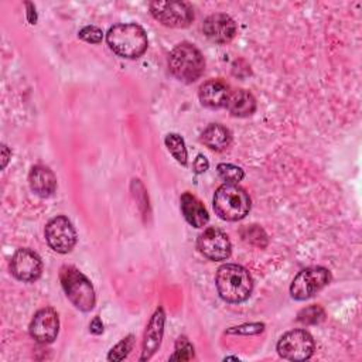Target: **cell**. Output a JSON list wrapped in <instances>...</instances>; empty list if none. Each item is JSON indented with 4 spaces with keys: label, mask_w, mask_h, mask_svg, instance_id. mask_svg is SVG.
<instances>
[{
    "label": "cell",
    "mask_w": 362,
    "mask_h": 362,
    "mask_svg": "<svg viewBox=\"0 0 362 362\" xmlns=\"http://www.w3.org/2000/svg\"><path fill=\"white\" fill-rule=\"evenodd\" d=\"M106 41L110 49L123 58H139L147 49V34L144 28L136 23L116 24L109 28Z\"/></svg>",
    "instance_id": "cell-2"
},
{
    "label": "cell",
    "mask_w": 362,
    "mask_h": 362,
    "mask_svg": "<svg viewBox=\"0 0 362 362\" xmlns=\"http://www.w3.org/2000/svg\"><path fill=\"white\" fill-rule=\"evenodd\" d=\"M214 209L225 221H239L247 215L250 198L238 184L225 182L215 191Z\"/></svg>",
    "instance_id": "cell-4"
},
{
    "label": "cell",
    "mask_w": 362,
    "mask_h": 362,
    "mask_svg": "<svg viewBox=\"0 0 362 362\" xmlns=\"http://www.w3.org/2000/svg\"><path fill=\"white\" fill-rule=\"evenodd\" d=\"M192 358H194L192 344L185 337H180L175 342V351L170 359L171 361H189Z\"/></svg>",
    "instance_id": "cell-23"
},
{
    "label": "cell",
    "mask_w": 362,
    "mask_h": 362,
    "mask_svg": "<svg viewBox=\"0 0 362 362\" xmlns=\"http://www.w3.org/2000/svg\"><path fill=\"white\" fill-rule=\"evenodd\" d=\"M202 31L208 40L218 44L229 42L236 34V24L225 13H215L204 20Z\"/></svg>",
    "instance_id": "cell-13"
},
{
    "label": "cell",
    "mask_w": 362,
    "mask_h": 362,
    "mask_svg": "<svg viewBox=\"0 0 362 362\" xmlns=\"http://www.w3.org/2000/svg\"><path fill=\"white\" fill-rule=\"evenodd\" d=\"M325 317L324 310L320 305H310L298 313V321L304 324H317Z\"/></svg>",
    "instance_id": "cell-24"
},
{
    "label": "cell",
    "mask_w": 362,
    "mask_h": 362,
    "mask_svg": "<svg viewBox=\"0 0 362 362\" xmlns=\"http://www.w3.org/2000/svg\"><path fill=\"white\" fill-rule=\"evenodd\" d=\"M13 276L20 281H34L41 276L42 262L40 256L30 249H18L10 262Z\"/></svg>",
    "instance_id": "cell-12"
},
{
    "label": "cell",
    "mask_w": 362,
    "mask_h": 362,
    "mask_svg": "<svg viewBox=\"0 0 362 362\" xmlns=\"http://www.w3.org/2000/svg\"><path fill=\"white\" fill-rule=\"evenodd\" d=\"M59 331V318L54 308L45 307L35 313L30 322V335L40 344L52 342Z\"/></svg>",
    "instance_id": "cell-11"
},
{
    "label": "cell",
    "mask_w": 362,
    "mask_h": 362,
    "mask_svg": "<svg viewBox=\"0 0 362 362\" xmlns=\"http://www.w3.org/2000/svg\"><path fill=\"white\" fill-rule=\"evenodd\" d=\"M164 321H165V314L161 307H158L154 314L151 315L147 329L144 332V339H143V354L140 361H146L151 358V355L157 351V348L161 344L163 334H164Z\"/></svg>",
    "instance_id": "cell-14"
},
{
    "label": "cell",
    "mask_w": 362,
    "mask_h": 362,
    "mask_svg": "<svg viewBox=\"0 0 362 362\" xmlns=\"http://www.w3.org/2000/svg\"><path fill=\"white\" fill-rule=\"evenodd\" d=\"M89 331L93 332V334H96V335L103 332V324H102V321H100L99 317H95V318L90 321V324H89Z\"/></svg>",
    "instance_id": "cell-29"
},
{
    "label": "cell",
    "mask_w": 362,
    "mask_h": 362,
    "mask_svg": "<svg viewBox=\"0 0 362 362\" xmlns=\"http://www.w3.org/2000/svg\"><path fill=\"white\" fill-rule=\"evenodd\" d=\"M181 212L187 222L195 228H202L206 225L209 215L204 204L191 192H184L180 199Z\"/></svg>",
    "instance_id": "cell-16"
},
{
    "label": "cell",
    "mask_w": 362,
    "mask_h": 362,
    "mask_svg": "<svg viewBox=\"0 0 362 362\" xmlns=\"http://www.w3.org/2000/svg\"><path fill=\"white\" fill-rule=\"evenodd\" d=\"M133 348V337L129 335L126 338H123L116 346L112 348L110 354L107 355L109 361H122L127 356V354L132 351Z\"/></svg>",
    "instance_id": "cell-25"
},
{
    "label": "cell",
    "mask_w": 362,
    "mask_h": 362,
    "mask_svg": "<svg viewBox=\"0 0 362 362\" xmlns=\"http://www.w3.org/2000/svg\"><path fill=\"white\" fill-rule=\"evenodd\" d=\"M1 151H3V168H4V167H6V164H7V160H8L10 151H8L7 146H3V147H1Z\"/></svg>",
    "instance_id": "cell-30"
},
{
    "label": "cell",
    "mask_w": 362,
    "mask_h": 362,
    "mask_svg": "<svg viewBox=\"0 0 362 362\" xmlns=\"http://www.w3.org/2000/svg\"><path fill=\"white\" fill-rule=\"evenodd\" d=\"M225 106L232 116L247 117L256 110V99L249 90L236 89L230 90Z\"/></svg>",
    "instance_id": "cell-18"
},
{
    "label": "cell",
    "mask_w": 362,
    "mask_h": 362,
    "mask_svg": "<svg viewBox=\"0 0 362 362\" xmlns=\"http://www.w3.org/2000/svg\"><path fill=\"white\" fill-rule=\"evenodd\" d=\"M331 281V273L321 266H313L301 270L290 286V294L294 300H307L324 288Z\"/></svg>",
    "instance_id": "cell-6"
},
{
    "label": "cell",
    "mask_w": 362,
    "mask_h": 362,
    "mask_svg": "<svg viewBox=\"0 0 362 362\" xmlns=\"http://www.w3.org/2000/svg\"><path fill=\"white\" fill-rule=\"evenodd\" d=\"M164 143H165V147L167 150L171 153V156L182 165L187 164V158H188V154H187V148H185V143H184V139L177 134V133H170L165 136L164 139Z\"/></svg>",
    "instance_id": "cell-20"
},
{
    "label": "cell",
    "mask_w": 362,
    "mask_h": 362,
    "mask_svg": "<svg viewBox=\"0 0 362 362\" xmlns=\"http://www.w3.org/2000/svg\"><path fill=\"white\" fill-rule=\"evenodd\" d=\"M79 38L86 41V42H90V44H98L102 41L103 38V33L100 28L95 27V25H86L83 27L79 33H78Z\"/></svg>",
    "instance_id": "cell-27"
},
{
    "label": "cell",
    "mask_w": 362,
    "mask_h": 362,
    "mask_svg": "<svg viewBox=\"0 0 362 362\" xmlns=\"http://www.w3.org/2000/svg\"><path fill=\"white\" fill-rule=\"evenodd\" d=\"M30 188L40 197H49L57 188L55 174L45 165H34L28 174Z\"/></svg>",
    "instance_id": "cell-17"
},
{
    "label": "cell",
    "mask_w": 362,
    "mask_h": 362,
    "mask_svg": "<svg viewBox=\"0 0 362 362\" xmlns=\"http://www.w3.org/2000/svg\"><path fill=\"white\" fill-rule=\"evenodd\" d=\"M240 235H242V239L250 245H255L259 247H264L267 245V236L264 230L257 225H250L243 228L240 230Z\"/></svg>",
    "instance_id": "cell-21"
},
{
    "label": "cell",
    "mask_w": 362,
    "mask_h": 362,
    "mask_svg": "<svg viewBox=\"0 0 362 362\" xmlns=\"http://www.w3.org/2000/svg\"><path fill=\"white\" fill-rule=\"evenodd\" d=\"M215 283L218 294L228 303H242L253 290L250 273L243 266L235 263L222 264L216 272Z\"/></svg>",
    "instance_id": "cell-1"
},
{
    "label": "cell",
    "mask_w": 362,
    "mask_h": 362,
    "mask_svg": "<svg viewBox=\"0 0 362 362\" xmlns=\"http://www.w3.org/2000/svg\"><path fill=\"white\" fill-rule=\"evenodd\" d=\"M59 280L69 301L81 311H90L95 307L96 296L90 281L74 266H62Z\"/></svg>",
    "instance_id": "cell-5"
},
{
    "label": "cell",
    "mask_w": 362,
    "mask_h": 362,
    "mask_svg": "<svg viewBox=\"0 0 362 362\" xmlns=\"http://www.w3.org/2000/svg\"><path fill=\"white\" fill-rule=\"evenodd\" d=\"M198 250L209 260H225L229 257L232 245L228 235L218 228H206L197 240Z\"/></svg>",
    "instance_id": "cell-10"
},
{
    "label": "cell",
    "mask_w": 362,
    "mask_h": 362,
    "mask_svg": "<svg viewBox=\"0 0 362 362\" xmlns=\"http://www.w3.org/2000/svg\"><path fill=\"white\" fill-rule=\"evenodd\" d=\"M264 329V324L260 322H249V324H242L239 327H232L228 329V334H239V335H256L260 334Z\"/></svg>",
    "instance_id": "cell-26"
},
{
    "label": "cell",
    "mask_w": 362,
    "mask_h": 362,
    "mask_svg": "<svg viewBox=\"0 0 362 362\" xmlns=\"http://www.w3.org/2000/svg\"><path fill=\"white\" fill-rule=\"evenodd\" d=\"M45 239L58 253H68L76 243V232L66 216H55L45 226Z\"/></svg>",
    "instance_id": "cell-9"
},
{
    "label": "cell",
    "mask_w": 362,
    "mask_h": 362,
    "mask_svg": "<svg viewBox=\"0 0 362 362\" xmlns=\"http://www.w3.org/2000/svg\"><path fill=\"white\" fill-rule=\"evenodd\" d=\"M208 167H209V163H208L206 157L202 156V154H198L195 161H194V171L197 174H202V173H205L208 170Z\"/></svg>",
    "instance_id": "cell-28"
},
{
    "label": "cell",
    "mask_w": 362,
    "mask_h": 362,
    "mask_svg": "<svg viewBox=\"0 0 362 362\" xmlns=\"http://www.w3.org/2000/svg\"><path fill=\"white\" fill-rule=\"evenodd\" d=\"M150 11L161 24L171 28H182L194 20V10L185 1H151Z\"/></svg>",
    "instance_id": "cell-8"
},
{
    "label": "cell",
    "mask_w": 362,
    "mask_h": 362,
    "mask_svg": "<svg viewBox=\"0 0 362 362\" xmlns=\"http://www.w3.org/2000/svg\"><path fill=\"white\" fill-rule=\"evenodd\" d=\"M218 174L223 181L229 184H238L245 177V173L240 167L233 164H226V163L218 164Z\"/></svg>",
    "instance_id": "cell-22"
},
{
    "label": "cell",
    "mask_w": 362,
    "mask_h": 362,
    "mask_svg": "<svg viewBox=\"0 0 362 362\" xmlns=\"http://www.w3.org/2000/svg\"><path fill=\"white\" fill-rule=\"evenodd\" d=\"M230 140H232L230 132L225 126H222L219 123L208 124L204 129L202 134H201V141L206 147H209L212 150H216V151L225 150L229 146Z\"/></svg>",
    "instance_id": "cell-19"
},
{
    "label": "cell",
    "mask_w": 362,
    "mask_h": 362,
    "mask_svg": "<svg viewBox=\"0 0 362 362\" xmlns=\"http://www.w3.org/2000/svg\"><path fill=\"white\" fill-rule=\"evenodd\" d=\"M229 85L222 79H209L199 86V100L209 109H219L226 105L229 98Z\"/></svg>",
    "instance_id": "cell-15"
},
{
    "label": "cell",
    "mask_w": 362,
    "mask_h": 362,
    "mask_svg": "<svg viewBox=\"0 0 362 362\" xmlns=\"http://www.w3.org/2000/svg\"><path fill=\"white\" fill-rule=\"evenodd\" d=\"M170 72L184 83L195 82L205 69L201 51L192 44H178L168 55Z\"/></svg>",
    "instance_id": "cell-3"
},
{
    "label": "cell",
    "mask_w": 362,
    "mask_h": 362,
    "mask_svg": "<svg viewBox=\"0 0 362 362\" xmlns=\"http://www.w3.org/2000/svg\"><path fill=\"white\" fill-rule=\"evenodd\" d=\"M315 344L305 329H293L286 332L277 342V352L288 361H305L313 356Z\"/></svg>",
    "instance_id": "cell-7"
}]
</instances>
